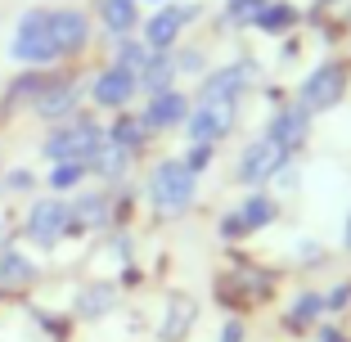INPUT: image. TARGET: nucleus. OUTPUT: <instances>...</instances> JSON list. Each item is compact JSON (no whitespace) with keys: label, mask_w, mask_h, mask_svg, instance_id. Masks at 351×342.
Instances as JSON below:
<instances>
[{"label":"nucleus","mask_w":351,"mask_h":342,"mask_svg":"<svg viewBox=\"0 0 351 342\" xmlns=\"http://www.w3.org/2000/svg\"><path fill=\"white\" fill-rule=\"evenodd\" d=\"M198 14H203V5H198V0H180V5L158 10L154 19H149V27H145V45L154 54H171L176 41H180V32H185Z\"/></svg>","instance_id":"obj_8"},{"label":"nucleus","mask_w":351,"mask_h":342,"mask_svg":"<svg viewBox=\"0 0 351 342\" xmlns=\"http://www.w3.org/2000/svg\"><path fill=\"white\" fill-rule=\"evenodd\" d=\"M189 108H194V104H189V95L171 86V90L154 95V99H149V108L140 117H145V126L158 135V131H176V126H185L189 122Z\"/></svg>","instance_id":"obj_14"},{"label":"nucleus","mask_w":351,"mask_h":342,"mask_svg":"<svg viewBox=\"0 0 351 342\" xmlns=\"http://www.w3.org/2000/svg\"><path fill=\"white\" fill-rule=\"evenodd\" d=\"M126 167H131V154H126V149H117L113 140H104V145L86 158V171H90V176H99V180H122Z\"/></svg>","instance_id":"obj_16"},{"label":"nucleus","mask_w":351,"mask_h":342,"mask_svg":"<svg viewBox=\"0 0 351 342\" xmlns=\"http://www.w3.org/2000/svg\"><path fill=\"white\" fill-rule=\"evenodd\" d=\"M171 82H176V59H171V54H149L145 73L135 77V86H140V90H149V99H154V95H162V90H171Z\"/></svg>","instance_id":"obj_19"},{"label":"nucleus","mask_w":351,"mask_h":342,"mask_svg":"<svg viewBox=\"0 0 351 342\" xmlns=\"http://www.w3.org/2000/svg\"><path fill=\"white\" fill-rule=\"evenodd\" d=\"M347 302H351V284H338V289H333L329 297H324V311H342Z\"/></svg>","instance_id":"obj_31"},{"label":"nucleus","mask_w":351,"mask_h":342,"mask_svg":"<svg viewBox=\"0 0 351 342\" xmlns=\"http://www.w3.org/2000/svg\"><path fill=\"white\" fill-rule=\"evenodd\" d=\"M149 126H145V117H113V126H108V140H113L117 149H126V154H140L145 149V140H149Z\"/></svg>","instance_id":"obj_20"},{"label":"nucleus","mask_w":351,"mask_h":342,"mask_svg":"<svg viewBox=\"0 0 351 342\" xmlns=\"http://www.w3.org/2000/svg\"><path fill=\"white\" fill-rule=\"evenodd\" d=\"M261 5H266V0H226V23L230 27H243V23L257 19Z\"/></svg>","instance_id":"obj_28"},{"label":"nucleus","mask_w":351,"mask_h":342,"mask_svg":"<svg viewBox=\"0 0 351 342\" xmlns=\"http://www.w3.org/2000/svg\"><path fill=\"white\" fill-rule=\"evenodd\" d=\"M347 82H351L347 63L342 59H324V63H315V68L306 73V82L298 86V104L311 108V113H329V108L342 104Z\"/></svg>","instance_id":"obj_4"},{"label":"nucleus","mask_w":351,"mask_h":342,"mask_svg":"<svg viewBox=\"0 0 351 342\" xmlns=\"http://www.w3.org/2000/svg\"><path fill=\"white\" fill-rule=\"evenodd\" d=\"M221 234L226 239H243V221H239L234 212H226V217H221Z\"/></svg>","instance_id":"obj_32"},{"label":"nucleus","mask_w":351,"mask_h":342,"mask_svg":"<svg viewBox=\"0 0 351 342\" xmlns=\"http://www.w3.org/2000/svg\"><path fill=\"white\" fill-rule=\"evenodd\" d=\"M104 221H108V198L104 194H86L73 208V230H104Z\"/></svg>","instance_id":"obj_25"},{"label":"nucleus","mask_w":351,"mask_h":342,"mask_svg":"<svg viewBox=\"0 0 351 342\" xmlns=\"http://www.w3.org/2000/svg\"><path fill=\"white\" fill-rule=\"evenodd\" d=\"M82 82L77 77H50V82L41 86V95L32 99V113L41 117L45 126H59L68 122V117H77V108H82Z\"/></svg>","instance_id":"obj_7"},{"label":"nucleus","mask_w":351,"mask_h":342,"mask_svg":"<svg viewBox=\"0 0 351 342\" xmlns=\"http://www.w3.org/2000/svg\"><path fill=\"white\" fill-rule=\"evenodd\" d=\"M342 243H347V248H351V217H347V230H342Z\"/></svg>","instance_id":"obj_36"},{"label":"nucleus","mask_w":351,"mask_h":342,"mask_svg":"<svg viewBox=\"0 0 351 342\" xmlns=\"http://www.w3.org/2000/svg\"><path fill=\"white\" fill-rule=\"evenodd\" d=\"M243 338H248L243 320H226V329H221V342H243Z\"/></svg>","instance_id":"obj_33"},{"label":"nucleus","mask_w":351,"mask_h":342,"mask_svg":"<svg viewBox=\"0 0 351 342\" xmlns=\"http://www.w3.org/2000/svg\"><path fill=\"white\" fill-rule=\"evenodd\" d=\"M10 59L27 63V68H50V63H59V45H54L50 10H45V5H32V10L19 14L14 41H10Z\"/></svg>","instance_id":"obj_2"},{"label":"nucleus","mask_w":351,"mask_h":342,"mask_svg":"<svg viewBox=\"0 0 351 342\" xmlns=\"http://www.w3.org/2000/svg\"><path fill=\"white\" fill-rule=\"evenodd\" d=\"M95 14H99V23L113 32V36H131L135 23H140L135 0H95Z\"/></svg>","instance_id":"obj_18"},{"label":"nucleus","mask_w":351,"mask_h":342,"mask_svg":"<svg viewBox=\"0 0 351 342\" xmlns=\"http://www.w3.org/2000/svg\"><path fill=\"white\" fill-rule=\"evenodd\" d=\"M0 185H5V194H32V189H36V176H32L27 167H14V171H5Z\"/></svg>","instance_id":"obj_29"},{"label":"nucleus","mask_w":351,"mask_h":342,"mask_svg":"<svg viewBox=\"0 0 351 342\" xmlns=\"http://www.w3.org/2000/svg\"><path fill=\"white\" fill-rule=\"evenodd\" d=\"M104 140H108V126H99L95 117H68V122L50 126V135H45V158H50V162H86Z\"/></svg>","instance_id":"obj_3"},{"label":"nucleus","mask_w":351,"mask_h":342,"mask_svg":"<svg viewBox=\"0 0 351 342\" xmlns=\"http://www.w3.org/2000/svg\"><path fill=\"white\" fill-rule=\"evenodd\" d=\"M252 68L248 63H221V68H212V73H203V82H198V99H230V104H239L243 95L252 90Z\"/></svg>","instance_id":"obj_12"},{"label":"nucleus","mask_w":351,"mask_h":342,"mask_svg":"<svg viewBox=\"0 0 351 342\" xmlns=\"http://www.w3.org/2000/svg\"><path fill=\"white\" fill-rule=\"evenodd\" d=\"M23 234L27 243L50 252L63 234H73V208L63 203V198H36L27 208V221H23Z\"/></svg>","instance_id":"obj_5"},{"label":"nucleus","mask_w":351,"mask_h":342,"mask_svg":"<svg viewBox=\"0 0 351 342\" xmlns=\"http://www.w3.org/2000/svg\"><path fill=\"white\" fill-rule=\"evenodd\" d=\"M293 158L284 154V149L279 145H270L266 135H261V140H252L248 149H243V154H239V162H234V171H239V180H243V185H270V180L279 176V171H284V167H289Z\"/></svg>","instance_id":"obj_9"},{"label":"nucleus","mask_w":351,"mask_h":342,"mask_svg":"<svg viewBox=\"0 0 351 342\" xmlns=\"http://www.w3.org/2000/svg\"><path fill=\"white\" fill-rule=\"evenodd\" d=\"M189 324H194V302L176 293V297H171V306H167V320H162V329H158V333H162L167 342H176V338H185V329H189Z\"/></svg>","instance_id":"obj_23"},{"label":"nucleus","mask_w":351,"mask_h":342,"mask_svg":"<svg viewBox=\"0 0 351 342\" xmlns=\"http://www.w3.org/2000/svg\"><path fill=\"white\" fill-rule=\"evenodd\" d=\"M234 122H239V104H230V99H198L189 108L185 131L194 145H217V140H226L234 131Z\"/></svg>","instance_id":"obj_6"},{"label":"nucleus","mask_w":351,"mask_h":342,"mask_svg":"<svg viewBox=\"0 0 351 342\" xmlns=\"http://www.w3.org/2000/svg\"><path fill=\"white\" fill-rule=\"evenodd\" d=\"M135 90H140V86H135V73L108 63V68H99V73L90 77V90H86V95H90L99 108H126L135 99Z\"/></svg>","instance_id":"obj_13"},{"label":"nucleus","mask_w":351,"mask_h":342,"mask_svg":"<svg viewBox=\"0 0 351 342\" xmlns=\"http://www.w3.org/2000/svg\"><path fill=\"white\" fill-rule=\"evenodd\" d=\"M180 68H185V73H198V68H203V54L185 50V54H180V63H176V73H180Z\"/></svg>","instance_id":"obj_34"},{"label":"nucleus","mask_w":351,"mask_h":342,"mask_svg":"<svg viewBox=\"0 0 351 342\" xmlns=\"http://www.w3.org/2000/svg\"><path fill=\"white\" fill-rule=\"evenodd\" d=\"M234 217L243 221V234H257V230H266V225L279 221V203L266 194V189H252V194H243V203L234 208Z\"/></svg>","instance_id":"obj_15"},{"label":"nucleus","mask_w":351,"mask_h":342,"mask_svg":"<svg viewBox=\"0 0 351 342\" xmlns=\"http://www.w3.org/2000/svg\"><path fill=\"white\" fill-rule=\"evenodd\" d=\"M311 122H315V113L302 108V104L275 108V113H270V126H266V140L279 145L289 158H298L302 149H306V140H311Z\"/></svg>","instance_id":"obj_10"},{"label":"nucleus","mask_w":351,"mask_h":342,"mask_svg":"<svg viewBox=\"0 0 351 342\" xmlns=\"http://www.w3.org/2000/svg\"><path fill=\"white\" fill-rule=\"evenodd\" d=\"M324 315V293H298V302H293L289 306V320L293 324H302V329H306V324H315Z\"/></svg>","instance_id":"obj_26"},{"label":"nucleus","mask_w":351,"mask_h":342,"mask_svg":"<svg viewBox=\"0 0 351 342\" xmlns=\"http://www.w3.org/2000/svg\"><path fill=\"white\" fill-rule=\"evenodd\" d=\"M149 203H154L158 217H180V212L194 208L198 198V176L189 171L180 158H162V162L149 171Z\"/></svg>","instance_id":"obj_1"},{"label":"nucleus","mask_w":351,"mask_h":342,"mask_svg":"<svg viewBox=\"0 0 351 342\" xmlns=\"http://www.w3.org/2000/svg\"><path fill=\"white\" fill-rule=\"evenodd\" d=\"M293 23H298V10H293L289 0H266L257 10V19H252V27L270 32V36H279V32H289Z\"/></svg>","instance_id":"obj_22"},{"label":"nucleus","mask_w":351,"mask_h":342,"mask_svg":"<svg viewBox=\"0 0 351 342\" xmlns=\"http://www.w3.org/2000/svg\"><path fill=\"white\" fill-rule=\"evenodd\" d=\"M180 162H185L189 171H194V176H198V171H207V167L217 162V145H194V149H189L185 158H180Z\"/></svg>","instance_id":"obj_30"},{"label":"nucleus","mask_w":351,"mask_h":342,"mask_svg":"<svg viewBox=\"0 0 351 342\" xmlns=\"http://www.w3.org/2000/svg\"><path fill=\"white\" fill-rule=\"evenodd\" d=\"M320 342H342V338H338V329H320Z\"/></svg>","instance_id":"obj_35"},{"label":"nucleus","mask_w":351,"mask_h":342,"mask_svg":"<svg viewBox=\"0 0 351 342\" xmlns=\"http://www.w3.org/2000/svg\"><path fill=\"white\" fill-rule=\"evenodd\" d=\"M50 32H54V45H59V59H77V54H86V45H90V19H86V10H77V5L50 10Z\"/></svg>","instance_id":"obj_11"},{"label":"nucleus","mask_w":351,"mask_h":342,"mask_svg":"<svg viewBox=\"0 0 351 342\" xmlns=\"http://www.w3.org/2000/svg\"><path fill=\"white\" fill-rule=\"evenodd\" d=\"M113 306H117V289L108 280H95L77 293V315H82V320H104Z\"/></svg>","instance_id":"obj_17"},{"label":"nucleus","mask_w":351,"mask_h":342,"mask_svg":"<svg viewBox=\"0 0 351 342\" xmlns=\"http://www.w3.org/2000/svg\"><path fill=\"white\" fill-rule=\"evenodd\" d=\"M149 54H154V50H149L145 41H135V36H117V45H113V63H117V68H126V73H135V77L145 73Z\"/></svg>","instance_id":"obj_24"},{"label":"nucleus","mask_w":351,"mask_h":342,"mask_svg":"<svg viewBox=\"0 0 351 342\" xmlns=\"http://www.w3.org/2000/svg\"><path fill=\"white\" fill-rule=\"evenodd\" d=\"M90 176V171H86V162H54V171H50V189H77L82 185V180Z\"/></svg>","instance_id":"obj_27"},{"label":"nucleus","mask_w":351,"mask_h":342,"mask_svg":"<svg viewBox=\"0 0 351 342\" xmlns=\"http://www.w3.org/2000/svg\"><path fill=\"white\" fill-rule=\"evenodd\" d=\"M32 280H36V261L23 257L19 248H0V284L5 289H23Z\"/></svg>","instance_id":"obj_21"}]
</instances>
